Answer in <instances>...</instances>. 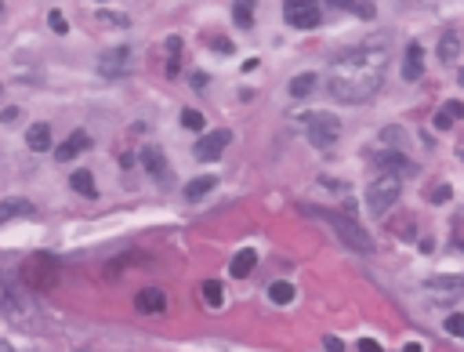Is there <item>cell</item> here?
<instances>
[{
	"mask_svg": "<svg viewBox=\"0 0 464 352\" xmlns=\"http://www.w3.org/2000/svg\"><path fill=\"white\" fill-rule=\"evenodd\" d=\"M384 69H388V40L373 36L363 47H352V51L334 58L330 95L338 102H367L381 91Z\"/></svg>",
	"mask_w": 464,
	"mask_h": 352,
	"instance_id": "1",
	"label": "cell"
},
{
	"mask_svg": "<svg viewBox=\"0 0 464 352\" xmlns=\"http://www.w3.org/2000/svg\"><path fill=\"white\" fill-rule=\"evenodd\" d=\"M301 211H305V215H312V218H319V222H327L330 229H338V236H341L348 247L363 250V255H370V250H373V240L367 236V229L356 218L341 215V211H323V207H301Z\"/></svg>",
	"mask_w": 464,
	"mask_h": 352,
	"instance_id": "2",
	"label": "cell"
},
{
	"mask_svg": "<svg viewBox=\"0 0 464 352\" xmlns=\"http://www.w3.org/2000/svg\"><path fill=\"white\" fill-rule=\"evenodd\" d=\"M19 280L30 294H47L58 283V261L51 255H33L25 258V266L19 269Z\"/></svg>",
	"mask_w": 464,
	"mask_h": 352,
	"instance_id": "3",
	"label": "cell"
},
{
	"mask_svg": "<svg viewBox=\"0 0 464 352\" xmlns=\"http://www.w3.org/2000/svg\"><path fill=\"white\" fill-rule=\"evenodd\" d=\"M0 312H8L11 320H33L30 291L22 287V280H15V276L4 272V269H0Z\"/></svg>",
	"mask_w": 464,
	"mask_h": 352,
	"instance_id": "4",
	"label": "cell"
},
{
	"mask_svg": "<svg viewBox=\"0 0 464 352\" xmlns=\"http://www.w3.org/2000/svg\"><path fill=\"white\" fill-rule=\"evenodd\" d=\"M399 193H403V178H395V174H384V171H381V178H373L370 189H367V207L373 211V215H384L388 207H395Z\"/></svg>",
	"mask_w": 464,
	"mask_h": 352,
	"instance_id": "5",
	"label": "cell"
},
{
	"mask_svg": "<svg viewBox=\"0 0 464 352\" xmlns=\"http://www.w3.org/2000/svg\"><path fill=\"white\" fill-rule=\"evenodd\" d=\"M308 124V142L316 149H334V142L341 138V120L330 117V113H312V117H305Z\"/></svg>",
	"mask_w": 464,
	"mask_h": 352,
	"instance_id": "6",
	"label": "cell"
},
{
	"mask_svg": "<svg viewBox=\"0 0 464 352\" xmlns=\"http://www.w3.org/2000/svg\"><path fill=\"white\" fill-rule=\"evenodd\" d=\"M127 69H131V47H127V44H116V47H109V51H102V58H98V73H102V77L116 80V77H124Z\"/></svg>",
	"mask_w": 464,
	"mask_h": 352,
	"instance_id": "7",
	"label": "cell"
},
{
	"mask_svg": "<svg viewBox=\"0 0 464 352\" xmlns=\"http://www.w3.org/2000/svg\"><path fill=\"white\" fill-rule=\"evenodd\" d=\"M229 142H232V131H207L196 142V149H192V153H196V160H222V153L229 149Z\"/></svg>",
	"mask_w": 464,
	"mask_h": 352,
	"instance_id": "8",
	"label": "cell"
},
{
	"mask_svg": "<svg viewBox=\"0 0 464 352\" xmlns=\"http://www.w3.org/2000/svg\"><path fill=\"white\" fill-rule=\"evenodd\" d=\"M378 167L384 174H395V178H403V174H417V163L410 160L406 153H399V149H381V153H378Z\"/></svg>",
	"mask_w": 464,
	"mask_h": 352,
	"instance_id": "9",
	"label": "cell"
},
{
	"mask_svg": "<svg viewBox=\"0 0 464 352\" xmlns=\"http://www.w3.org/2000/svg\"><path fill=\"white\" fill-rule=\"evenodd\" d=\"M424 287L432 291V298L435 301H457L461 294H464V280L461 276H432V280H424Z\"/></svg>",
	"mask_w": 464,
	"mask_h": 352,
	"instance_id": "10",
	"label": "cell"
},
{
	"mask_svg": "<svg viewBox=\"0 0 464 352\" xmlns=\"http://www.w3.org/2000/svg\"><path fill=\"white\" fill-rule=\"evenodd\" d=\"M283 19L298 30H312L319 26V4H294V8H283Z\"/></svg>",
	"mask_w": 464,
	"mask_h": 352,
	"instance_id": "11",
	"label": "cell"
},
{
	"mask_svg": "<svg viewBox=\"0 0 464 352\" xmlns=\"http://www.w3.org/2000/svg\"><path fill=\"white\" fill-rule=\"evenodd\" d=\"M87 145H91V138H87V131H73V134L66 138V142H62V145L55 149V160H58V163H69L73 156H80Z\"/></svg>",
	"mask_w": 464,
	"mask_h": 352,
	"instance_id": "12",
	"label": "cell"
},
{
	"mask_svg": "<svg viewBox=\"0 0 464 352\" xmlns=\"http://www.w3.org/2000/svg\"><path fill=\"white\" fill-rule=\"evenodd\" d=\"M135 309L149 312V316H152V312H163L167 309V294L160 291V287H146V291L135 294Z\"/></svg>",
	"mask_w": 464,
	"mask_h": 352,
	"instance_id": "13",
	"label": "cell"
},
{
	"mask_svg": "<svg viewBox=\"0 0 464 352\" xmlns=\"http://www.w3.org/2000/svg\"><path fill=\"white\" fill-rule=\"evenodd\" d=\"M421 73H424V47L417 40H410L406 58H403V80H421Z\"/></svg>",
	"mask_w": 464,
	"mask_h": 352,
	"instance_id": "14",
	"label": "cell"
},
{
	"mask_svg": "<svg viewBox=\"0 0 464 352\" xmlns=\"http://www.w3.org/2000/svg\"><path fill=\"white\" fill-rule=\"evenodd\" d=\"M30 215H33V204H30V200H22V196L0 200V225H8L11 218H30Z\"/></svg>",
	"mask_w": 464,
	"mask_h": 352,
	"instance_id": "15",
	"label": "cell"
},
{
	"mask_svg": "<svg viewBox=\"0 0 464 352\" xmlns=\"http://www.w3.org/2000/svg\"><path fill=\"white\" fill-rule=\"evenodd\" d=\"M461 33H454V30H446L443 36H439V44H435V55H439V62H457L461 58Z\"/></svg>",
	"mask_w": 464,
	"mask_h": 352,
	"instance_id": "16",
	"label": "cell"
},
{
	"mask_svg": "<svg viewBox=\"0 0 464 352\" xmlns=\"http://www.w3.org/2000/svg\"><path fill=\"white\" fill-rule=\"evenodd\" d=\"M141 163H146V171L152 174V178H167V156H163V149L146 145V149H141Z\"/></svg>",
	"mask_w": 464,
	"mask_h": 352,
	"instance_id": "17",
	"label": "cell"
},
{
	"mask_svg": "<svg viewBox=\"0 0 464 352\" xmlns=\"http://www.w3.org/2000/svg\"><path fill=\"white\" fill-rule=\"evenodd\" d=\"M316 87H319V77H316V73H298V77H290L287 91H290V98H308Z\"/></svg>",
	"mask_w": 464,
	"mask_h": 352,
	"instance_id": "18",
	"label": "cell"
},
{
	"mask_svg": "<svg viewBox=\"0 0 464 352\" xmlns=\"http://www.w3.org/2000/svg\"><path fill=\"white\" fill-rule=\"evenodd\" d=\"M254 266H257V255H254V247H243L236 258H232V266H229V272L236 276V280H243V276H251L254 272Z\"/></svg>",
	"mask_w": 464,
	"mask_h": 352,
	"instance_id": "19",
	"label": "cell"
},
{
	"mask_svg": "<svg viewBox=\"0 0 464 352\" xmlns=\"http://www.w3.org/2000/svg\"><path fill=\"white\" fill-rule=\"evenodd\" d=\"M25 145H30L33 153H44V149H51V128H47V124H33V128L25 131Z\"/></svg>",
	"mask_w": 464,
	"mask_h": 352,
	"instance_id": "20",
	"label": "cell"
},
{
	"mask_svg": "<svg viewBox=\"0 0 464 352\" xmlns=\"http://www.w3.org/2000/svg\"><path fill=\"white\" fill-rule=\"evenodd\" d=\"M69 185H73V193H80V196H87V200L98 196V185H95V174H91V171H73Z\"/></svg>",
	"mask_w": 464,
	"mask_h": 352,
	"instance_id": "21",
	"label": "cell"
},
{
	"mask_svg": "<svg viewBox=\"0 0 464 352\" xmlns=\"http://www.w3.org/2000/svg\"><path fill=\"white\" fill-rule=\"evenodd\" d=\"M454 120H464V102H446L439 113H435V128L439 131L454 128Z\"/></svg>",
	"mask_w": 464,
	"mask_h": 352,
	"instance_id": "22",
	"label": "cell"
},
{
	"mask_svg": "<svg viewBox=\"0 0 464 352\" xmlns=\"http://www.w3.org/2000/svg\"><path fill=\"white\" fill-rule=\"evenodd\" d=\"M214 185H218V178H214V174H203V178H192V182L185 185V200H203V196H207V193L214 189Z\"/></svg>",
	"mask_w": 464,
	"mask_h": 352,
	"instance_id": "23",
	"label": "cell"
},
{
	"mask_svg": "<svg viewBox=\"0 0 464 352\" xmlns=\"http://www.w3.org/2000/svg\"><path fill=\"white\" fill-rule=\"evenodd\" d=\"M232 19H236L240 30H251V22H254V0H232Z\"/></svg>",
	"mask_w": 464,
	"mask_h": 352,
	"instance_id": "24",
	"label": "cell"
},
{
	"mask_svg": "<svg viewBox=\"0 0 464 352\" xmlns=\"http://www.w3.org/2000/svg\"><path fill=\"white\" fill-rule=\"evenodd\" d=\"M200 298L207 301L211 309H222V301H225V294H222V283H218V280H203V283H200Z\"/></svg>",
	"mask_w": 464,
	"mask_h": 352,
	"instance_id": "25",
	"label": "cell"
},
{
	"mask_svg": "<svg viewBox=\"0 0 464 352\" xmlns=\"http://www.w3.org/2000/svg\"><path fill=\"white\" fill-rule=\"evenodd\" d=\"M294 294H298V291H294L290 283H272V287H268V298H272L276 305H290Z\"/></svg>",
	"mask_w": 464,
	"mask_h": 352,
	"instance_id": "26",
	"label": "cell"
},
{
	"mask_svg": "<svg viewBox=\"0 0 464 352\" xmlns=\"http://www.w3.org/2000/svg\"><path fill=\"white\" fill-rule=\"evenodd\" d=\"M182 124H185L189 131H203V124H207V120H203L200 109H185V113H182Z\"/></svg>",
	"mask_w": 464,
	"mask_h": 352,
	"instance_id": "27",
	"label": "cell"
},
{
	"mask_svg": "<svg viewBox=\"0 0 464 352\" xmlns=\"http://www.w3.org/2000/svg\"><path fill=\"white\" fill-rule=\"evenodd\" d=\"M446 331L454 338H464V316L461 312H454V316H446Z\"/></svg>",
	"mask_w": 464,
	"mask_h": 352,
	"instance_id": "28",
	"label": "cell"
},
{
	"mask_svg": "<svg viewBox=\"0 0 464 352\" xmlns=\"http://www.w3.org/2000/svg\"><path fill=\"white\" fill-rule=\"evenodd\" d=\"M428 200H432V204H446V200H450V185L443 182V185H435V189H428Z\"/></svg>",
	"mask_w": 464,
	"mask_h": 352,
	"instance_id": "29",
	"label": "cell"
},
{
	"mask_svg": "<svg viewBox=\"0 0 464 352\" xmlns=\"http://www.w3.org/2000/svg\"><path fill=\"white\" fill-rule=\"evenodd\" d=\"M47 26L55 30V33H69V26H66V19H62V11H51L47 15Z\"/></svg>",
	"mask_w": 464,
	"mask_h": 352,
	"instance_id": "30",
	"label": "cell"
},
{
	"mask_svg": "<svg viewBox=\"0 0 464 352\" xmlns=\"http://www.w3.org/2000/svg\"><path fill=\"white\" fill-rule=\"evenodd\" d=\"M98 19L102 22H113V26H127V19L124 15H113V11H98Z\"/></svg>",
	"mask_w": 464,
	"mask_h": 352,
	"instance_id": "31",
	"label": "cell"
},
{
	"mask_svg": "<svg viewBox=\"0 0 464 352\" xmlns=\"http://www.w3.org/2000/svg\"><path fill=\"white\" fill-rule=\"evenodd\" d=\"M359 352H381V342H373V338H363V342L356 345Z\"/></svg>",
	"mask_w": 464,
	"mask_h": 352,
	"instance_id": "32",
	"label": "cell"
},
{
	"mask_svg": "<svg viewBox=\"0 0 464 352\" xmlns=\"http://www.w3.org/2000/svg\"><path fill=\"white\" fill-rule=\"evenodd\" d=\"M323 345H327V352H345V345H341L334 334H327V338H323Z\"/></svg>",
	"mask_w": 464,
	"mask_h": 352,
	"instance_id": "33",
	"label": "cell"
},
{
	"mask_svg": "<svg viewBox=\"0 0 464 352\" xmlns=\"http://www.w3.org/2000/svg\"><path fill=\"white\" fill-rule=\"evenodd\" d=\"M4 124H19L22 120V109H4V117H0Z\"/></svg>",
	"mask_w": 464,
	"mask_h": 352,
	"instance_id": "34",
	"label": "cell"
},
{
	"mask_svg": "<svg viewBox=\"0 0 464 352\" xmlns=\"http://www.w3.org/2000/svg\"><path fill=\"white\" fill-rule=\"evenodd\" d=\"M192 87H207V73H192Z\"/></svg>",
	"mask_w": 464,
	"mask_h": 352,
	"instance_id": "35",
	"label": "cell"
},
{
	"mask_svg": "<svg viewBox=\"0 0 464 352\" xmlns=\"http://www.w3.org/2000/svg\"><path fill=\"white\" fill-rule=\"evenodd\" d=\"M211 44L218 47V51H232V44H229V40H222V36H218V40H211Z\"/></svg>",
	"mask_w": 464,
	"mask_h": 352,
	"instance_id": "36",
	"label": "cell"
},
{
	"mask_svg": "<svg viewBox=\"0 0 464 352\" xmlns=\"http://www.w3.org/2000/svg\"><path fill=\"white\" fill-rule=\"evenodd\" d=\"M330 4H338V8H356V0H330Z\"/></svg>",
	"mask_w": 464,
	"mask_h": 352,
	"instance_id": "37",
	"label": "cell"
},
{
	"mask_svg": "<svg viewBox=\"0 0 464 352\" xmlns=\"http://www.w3.org/2000/svg\"><path fill=\"white\" fill-rule=\"evenodd\" d=\"M403 352H424V349H421L417 342H410V345H403Z\"/></svg>",
	"mask_w": 464,
	"mask_h": 352,
	"instance_id": "38",
	"label": "cell"
},
{
	"mask_svg": "<svg viewBox=\"0 0 464 352\" xmlns=\"http://www.w3.org/2000/svg\"><path fill=\"white\" fill-rule=\"evenodd\" d=\"M294 4H319V0H287V8H294Z\"/></svg>",
	"mask_w": 464,
	"mask_h": 352,
	"instance_id": "39",
	"label": "cell"
},
{
	"mask_svg": "<svg viewBox=\"0 0 464 352\" xmlns=\"http://www.w3.org/2000/svg\"><path fill=\"white\" fill-rule=\"evenodd\" d=\"M0 352H11V345H8V342H0Z\"/></svg>",
	"mask_w": 464,
	"mask_h": 352,
	"instance_id": "40",
	"label": "cell"
},
{
	"mask_svg": "<svg viewBox=\"0 0 464 352\" xmlns=\"http://www.w3.org/2000/svg\"><path fill=\"white\" fill-rule=\"evenodd\" d=\"M457 156H461V160H464V145H461V149H457Z\"/></svg>",
	"mask_w": 464,
	"mask_h": 352,
	"instance_id": "41",
	"label": "cell"
},
{
	"mask_svg": "<svg viewBox=\"0 0 464 352\" xmlns=\"http://www.w3.org/2000/svg\"><path fill=\"white\" fill-rule=\"evenodd\" d=\"M457 80H461V84H464V69H461V73H457Z\"/></svg>",
	"mask_w": 464,
	"mask_h": 352,
	"instance_id": "42",
	"label": "cell"
},
{
	"mask_svg": "<svg viewBox=\"0 0 464 352\" xmlns=\"http://www.w3.org/2000/svg\"><path fill=\"white\" fill-rule=\"evenodd\" d=\"M403 4H421V0H403Z\"/></svg>",
	"mask_w": 464,
	"mask_h": 352,
	"instance_id": "43",
	"label": "cell"
}]
</instances>
